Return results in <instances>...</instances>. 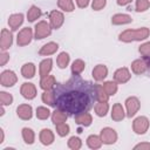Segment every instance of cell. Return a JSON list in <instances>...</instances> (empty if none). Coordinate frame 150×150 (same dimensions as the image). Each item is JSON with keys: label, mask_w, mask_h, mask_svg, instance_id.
I'll return each instance as SVG.
<instances>
[{"label": "cell", "mask_w": 150, "mask_h": 150, "mask_svg": "<svg viewBox=\"0 0 150 150\" xmlns=\"http://www.w3.org/2000/svg\"><path fill=\"white\" fill-rule=\"evenodd\" d=\"M55 108L66 111L68 115H77L89 111L97 102L96 84L82 79L80 75H73L64 82L56 83L54 87Z\"/></svg>", "instance_id": "1"}, {"label": "cell", "mask_w": 150, "mask_h": 150, "mask_svg": "<svg viewBox=\"0 0 150 150\" xmlns=\"http://www.w3.org/2000/svg\"><path fill=\"white\" fill-rule=\"evenodd\" d=\"M150 29L148 27H141L136 29H125L118 34V40L121 42H134V41H144L149 38Z\"/></svg>", "instance_id": "2"}, {"label": "cell", "mask_w": 150, "mask_h": 150, "mask_svg": "<svg viewBox=\"0 0 150 150\" xmlns=\"http://www.w3.org/2000/svg\"><path fill=\"white\" fill-rule=\"evenodd\" d=\"M52 29L53 28L50 27L48 21H46V20L38 21L34 26V39L42 40L47 36H49L52 34Z\"/></svg>", "instance_id": "3"}, {"label": "cell", "mask_w": 150, "mask_h": 150, "mask_svg": "<svg viewBox=\"0 0 150 150\" xmlns=\"http://www.w3.org/2000/svg\"><path fill=\"white\" fill-rule=\"evenodd\" d=\"M150 121L146 116H137L132 121V131L136 135H144L149 130Z\"/></svg>", "instance_id": "4"}, {"label": "cell", "mask_w": 150, "mask_h": 150, "mask_svg": "<svg viewBox=\"0 0 150 150\" xmlns=\"http://www.w3.org/2000/svg\"><path fill=\"white\" fill-rule=\"evenodd\" d=\"M34 38V30L30 27H23L18 32L16 35V45L19 47H25L32 42Z\"/></svg>", "instance_id": "5"}, {"label": "cell", "mask_w": 150, "mask_h": 150, "mask_svg": "<svg viewBox=\"0 0 150 150\" xmlns=\"http://www.w3.org/2000/svg\"><path fill=\"white\" fill-rule=\"evenodd\" d=\"M125 114L127 117L131 118L135 117L136 114L138 112V110L141 109V101L138 100V97L136 96H129L125 100Z\"/></svg>", "instance_id": "6"}, {"label": "cell", "mask_w": 150, "mask_h": 150, "mask_svg": "<svg viewBox=\"0 0 150 150\" xmlns=\"http://www.w3.org/2000/svg\"><path fill=\"white\" fill-rule=\"evenodd\" d=\"M100 137L102 139V143L105 145H111L115 144L118 139V135L116 132L115 129L110 128V127H105L103 129H101L100 131Z\"/></svg>", "instance_id": "7"}, {"label": "cell", "mask_w": 150, "mask_h": 150, "mask_svg": "<svg viewBox=\"0 0 150 150\" xmlns=\"http://www.w3.org/2000/svg\"><path fill=\"white\" fill-rule=\"evenodd\" d=\"M18 82V76L14 70L12 69H6L0 74V84L5 88L13 87Z\"/></svg>", "instance_id": "8"}, {"label": "cell", "mask_w": 150, "mask_h": 150, "mask_svg": "<svg viewBox=\"0 0 150 150\" xmlns=\"http://www.w3.org/2000/svg\"><path fill=\"white\" fill-rule=\"evenodd\" d=\"M48 19H49V25L53 29H59L61 28V26L63 25L64 22V14L63 12L61 11H57V9H54L49 13L48 15Z\"/></svg>", "instance_id": "9"}, {"label": "cell", "mask_w": 150, "mask_h": 150, "mask_svg": "<svg viewBox=\"0 0 150 150\" xmlns=\"http://www.w3.org/2000/svg\"><path fill=\"white\" fill-rule=\"evenodd\" d=\"M13 33L12 30L7 29V28H2L1 29V34H0V49L1 52H6L7 49H9L13 45Z\"/></svg>", "instance_id": "10"}, {"label": "cell", "mask_w": 150, "mask_h": 150, "mask_svg": "<svg viewBox=\"0 0 150 150\" xmlns=\"http://www.w3.org/2000/svg\"><path fill=\"white\" fill-rule=\"evenodd\" d=\"M20 94L26 100H34L36 97L38 90L34 83L32 82H23L20 87Z\"/></svg>", "instance_id": "11"}, {"label": "cell", "mask_w": 150, "mask_h": 150, "mask_svg": "<svg viewBox=\"0 0 150 150\" xmlns=\"http://www.w3.org/2000/svg\"><path fill=\"white\" fill-rule=\"evenodd\" d=\"M131 79V73L128 67H121L114 73V81L118 84H124Z\"/></svg>", "instance_id": "12"}, {"label": "cell", "mask_w": 150, "mask_h": 150, "mask_svg": "<svg viewBox=\"0 0 150 150\" xmlns=\"http://www.w3.org/2000/svg\"><path fill=\"white\" fill-rule=\"evenodd\" d=\"M16 116L22 121H29L33 117V108L28 103L19 104L16 108Z\"/></svg>", "instance_id": "13"}, {"label": "cell", "mask_w": 150, "mask_h": 150, "mask_svg": "<svg viewBox=\"0 0 150 150\" xmlns=\"http://www.w3.org/2000/svg\"><path fill=\"white\" fill-rule=\"evenodd\" d=\"M91 76L93 79L96 81V82H102L107 79L108 76V68L105 64H96L94 68H93V71H91Z\"/></svg>", "instance_id": "14"}, {"label": "cell", "mask_w": 150, "mask_h": 150, "mask_svg": "<svg viewBox=\"0 0 150 150\" xmlns=\"http://www.w3.org/2000/svg\"><path fill=\"white\" fill-rule=\"evenodd\" d=\"M130 68H131V71L136 75H142V74H145L146 70H148V63H146V60L145 59H136L131 62L130 64Z\"/></svg>", "instance_id": "15"}, {"label": "cell", "mask_w": 150, "mask_h": 150, "mask_svg": "<svg viewBox=\"0 0 150 150\" xmlns=\"http://www.w3.org/2000/svg\"><path fill=\"white\" fill-rule=\"evenodd\" d=\"M110 116H111V120L115 121V122L123 121L124 117L127 116L123 105L121 103H118V102L115 103V104H112V108H111V111H110Z\"/></svg>", "instance_id": "16"}, {"label": "cell", "mask_w": 150, "mask_h": 150, "mask_svg": "<svg viewBox=\"0 0 150 150\" xmlns=\"http://www.w3.org/2000/svg\"><path fill=\"white\" fill-rule=\"evenodd\" d=\"M25 21V15L22 13H14V14H11L9 18H8V26L11 28V30H18L19 27Z\"/></svg>", "instance_id": "17"}, {"label": "cell", "mask_w": 150, "mask_h": 150, "mask_svg": "<svg viewBox=\"0 0 150 150\" xmlns=\"http://www.w3.org/2000/svg\"><path fill=\"white\" fill-rule=\"evenodd\" d=\"M39 139H40V142H41L42 145L48 146V145H50V144L54 143L55 135H54V132H53L50 129L45 128V129H42V130L40 131V134H39Z\"/></svg>", "instance_id": "18"}, {"label": "cell", "mask_w": 150, "mask_h": 150, "mask_svg": "<svg viewBox=\"0 0 150 150\" xmlns=\"http://www.w3.org/2000/svg\"><path fill=\"white\" fill-rule=\"evenodd\" d=\"M52 69H53V60L50 57L43 59L39 64V76H40V79L46 77L47 75H49Z\"/></svg>", "instance_id": "19"}, {"label": "cell", "mask_w": 150, "mask_h": 150, "mask_svg": "<svg viewBox=\"0 0 150 150\" xmlns=\"http://www.w3.org/2000/svg\"><path fill=\"white\" fill-rule=\"evenodd\" d=\"M132 22V18L125 13H116L111 16V23L115 26H123Z\"/></svg>", "instance_id": "20"}, {"label": "cell", "mask_w": 150, "mask_h": 150, "mask_svg": "<svg viewBox=\"0 0 150 150\" xmlns=\"http://www.w3.org/2000/svg\"><path fill=\"white\" fill-rule=\"evenodd\" d=\"M59 49V45L54 41H50V42H47L45 43L40 49H39V55L41 56H50L53 54H55Z\"/></svg>", "instance_id": "21"}, {"label": "cell", "mask_w": 150, "mask_h": 150, "mask_svg": "<svg viewBox=\"0 0 150 150\" xmlns=\"http://www.w3.org/2000/svg\"><path fill=\"white\" fill-rule=\"evenodd\" d=\"M74 121L76 124L81 125V127H89L93 122V116L90 112L88 111H84V112H81V114H77L74 116Z\"/></svg>", "instance_id": "22"}, {"label": "cell", "mask_w": 150, "mask_h": 150, "mask_svg": "<svg viewBox=\"0 0 150 150\" xmlns=\"http://www.w3.org/2000/svg\"><path fill=\"white\" fill-rule=\"evenodd\" d=\"M95 115L98 117H104L109 112V103L108 101H97L94 105Z\"/></svg>", "instance_id": "23"}, {"label": "cell", "mask_w": 150, "mask_h": 150, "mask_svg": "<svg viewBox=\"0 0 150 150\" xmlns=\"http://www.w3.org/2000/svg\"><path fill=\"white\" fill-rule=\"evenodd\" d=\"M35 73H36V67L33 62H26L22 64L21 67V75L25 77V79H33L35 76Z\"/></svg>", "instance_id": "24"}, {"label": "cell", "mask_w": 150, "mask_h": 150, "mask_svg": "<svg viewBox=\"0 0 150 150\" xmlns=\"http://www.w3.org/2000/svg\"><path fill=\"white\" fill-rule=\"evenodd\" d=\"M56 86V80L54 75H47L46 77H42L40 80V88L42 90H52Z\"/></svg>", "instance_id": "25"}, {"label": "cell", "mask_w": 150, "mask_h": 150, "mask_svg": "<svg viewBox=\"0 0 150 150\" xmlns=\"http://www.w3.org/2000/svg\"><path fill=\"white\" fill-rule=\"evenodd\" d=\"M86 143L88 145L89 149H93V150H96V149H100L103 143H102V139L100 137V135H89L86 139Z\"/></svg>", "instance_id": "26"}, {"label": "cell", "mask_w": 150, "mask_h": 150, "mask_svg": "<svg viewBox=\"0 0 150 150\" xmlns=\"http://www.w3.org/2000/svg\"><path fill=\"white\" fill-rule=\"evenodd\" d=\"M41 15H42L41 9H40L38 6H35V5H32V6L29 7V9L27 11V14H26L27 20H28L29 22H35L38 19L41 18Z\"/></svg>", "instance_id": "27"}, {"label": "cell", "mask_w": 150, "mask_h": 150, "mask_svg": "<svg viewBox=\"0 0 150 150\" xmlns=\"http://www.w3.org/2000/svg\"><path fill=\"white\" fill-rule=\"evenodd\" d=\"M21 135H22V139H23V142L26 144H28V145L34 144V142H35V132H34L33 129L25 127L21 130Z\"/></svg>", "instance_id": "28"}, {"label": "cell", "mask_w": 150, "mask_h": 150, "mask_svg": "<svg viewBox=\"0 0 150 150\" xmlns=\"http://www.w3.org/2000/svg\"><path fill=\"white\" fill-rule=\"evenodd\" d=\"M84 69H86V62L82 59L74 60L71 66H70V70H71L73 75H81Z\"/></svg>", "instance_id": "29"}, {"label": "cell", "mask_w": 150, "mask_h": 150, "mask_svg": "<svg viewBox=\"0 0 150 150\" xmlns=\"http://www.w3.org/2000/svg\"><path fill=\"white\" fill-rule=\"evenodd\" d=\"M52 122L54 124H57V123H62V122H66L67 118H68V114L59 108H56L53 112H52Z\"/></svg>", "instance_id": "30"}, {"label": "cell", "mask_w": 150, "mask_h": 150, "mask_svg": "<svg viewBox=\"0 0 150 150\" xmlns=\"http://www.w3.org/2000/svg\"><path fill=\"white\" fill-rule=\"evenodd\" d=\"M41 100L45 104H47L48 107H55V94L54 90H43L42 95H41Z\"/></svg>", "instance_id": "31"}, {"label": "cell", "mask_w": 150, "mask_h": 150, "mask_svg": "<svg viewBox=\"0 0 150 150\" xmlns=\"http://www.w3.org/2000/svg\"><path fill=\"white\" fill-rule=\"evenodd\" d=\"M69 62H70V56L67 52H61L56 57V64L60 69H64L66 67H68Z\"/></svg>", "instance_id": "32"}, {"label": "cell", "mask_w": 150, "mask_h": 150, "mask_svg": "<svg viewBox=\"0 0 150 150\" xmlns=\"http://www.w3.org/2000/svg\"><path fill=\"white\" fill-rule=\"evenodd\" d=\"M102 87L109 96H114L118 90V83L115 81H104L102 83Z\"/></svg>", "instance_id": "33"}, {"label": "cell", "mask_w": 150, "mask_h": 150, "mask_svg": "<svg viewBox=\"0 0 150 150\" xmlns=\"http://www.w3.org/2000/svg\"><path fill=\"white\" fill-rule=\"evenodd\" d=\"M57 7L66 13H71L75 9L74 0H57Z\"/></svg>", "instance_id": "34"}, {"label": "cell", "mask_w": 150, "mask_h": 150, "mask_svg": "<svg viewBox=\"0 0 150 150\" xmlns=\"http://www.w3.org/2000/svg\"><path fill=\"white\" fill-rule=\"evenodd\" d=\"M35 116H36L38 120L45 121V120H47L49 116H52V114H50V110H49L47 107L40 105V107H38L36 110H35Z\"/></svg>", "instance_id": "35"}, {"label": "cell", "mask_w": 150, "mask_h": 150, "mask_svg": "<svg viewBox=\"0 0 150 150\" xmlns=\"http://www.w3.org/2000/svg\"><path fill=\"white\" fill-rule=\"evenodd\" d=\"M55 131L60 137H66L70 131V127L66 122L57 123V124H55Z\"/></svg>", "instance_id": "36"}, {"label": "cell", "mask_w": 150, "mask_h": 150, "mask_svg": "<svg viewBox=\"0 0 150 150\" xmlns=\"http://www.w3.org/2000/svg\"><path fill=\"white\" fill-rule=\"evenodd\" d=\"M67 145L71 150H80L82 148V139L77 136H71V137H69Z\"/></svg>", "instance_id": "37"}, {"label": "cell", "mask_w": 150, "mask_h": 150, "mask_svg": "<svg viewBox=\"0 0 150 150\" xmlns=\"http://www.w3.org/2000/svg\"><path fill=\"white\" fill-rule=\"evenodd\" d=\"M150 8V0H136L135 11L137 13H143Z\"/></svg>", "instance_id": "38"}, {"label": "cell", "mask_w": 150, "mask_h": 150, "mask_svg": "<svg viewBox=\"0 0 150 150\" xmlns=\"http://www.w3.org/2000/svg\"><path fill=\"white\" fill-rule=\"evenodd\" d=\"M14 98L12 96V94L7 93V91H0V104L1 105H11L13 103Z\"/></svg>", "instance_id": "39"}, {"label": "cell", "mask_w": 150, "mask_h": 150, "mask_svg": "<svg viewBox=\"0 0 150 150\" xmlns=\"http://www.w3.org/2000/svg\"><path fill=\"white\" fill-rule=\"evenodd\" d=\"M96 97H97V101H108L110 97L103 89L102 84H96Z\"/></svg>", "instance_id": "40"}, {"label": "cell", "mask_w": 150, "mask_h": 150, "mask_svg": "<svg viewBox=\"0 0 150 150\" xmlns=\"http://www.w3.org/2000/svg\"><path fill=\"white\" fill-rule=\"evenodd\" d=\"M138 53L141 54V56L143 59H146L150 56V41H146L144 43H142L138 47Z\"/></svg>", "instance_id": "41"}, {"label": "cell", "mask_w": 150, "mask_h": 150, "mask_svg": "<svg viewBox=\"0 0 150 150\" xmlns=\"http://www.w3.org/2000/svg\"><path fill=\"white\" fill-rule=\"evenodd\" d=\"M107 0H93L91 1V8L93 11H101L105 7Z\"/></svg>", "instance_id": "42"}, {"label": "cell", "mask_w": 150, "mask_h": 150, "mask_svg": "<svg viewBox=\"0 0 150 150\" xmlns=\"http://www.w3.org/2000/svg\"><path fill=\"white\" fill-rule=\"evenodd\" d=\"M134 150H150V142H141L134 146Z\"/></svg>", "instance_id": "43"}, {"label": "cell", "mask_w": 150, "mask_h": 150, "mask_svg": "<svg viewBox=\"0 0 150 150\" xmlns=\"http://www.w3.org/2000/svg\"><path fill=\"white\" fill-rule=\"evenodd\" d=\"M8 61H9V54L7 52H1L0 53V66L4 67Z\"/></svg>", "instance_id": "44"}, {"label": "cell", "mask_w": 150, "mask_h": 150, "mask_svg": "<svg viewBox=\"0 0 150 150\" xmlns=\"http://www.w3.org/2000/svg\"><path fill=\"white\" fill-rule=\"evenodd\" d=\"M75 4L79 8H87L90 4V0H75Z\"/></svg>", "instance_id": "45"}, {"label": "cell", "mask_w": 150, "mask_h": 150, "mask_svg": "<svg viewBox=\"0 0 150 150\" xmlns=\"http://www.w3.org/2000/svg\"><path fill=\"white\" fill-rule=\"evenodd\" d=\"M131 1H132V0H116V4H117L118 6H127V5H129Z\"/></svg>", "instance_id": "46"}, {"label": "cell", "mask_w": 150, "mask_h": 150, "mask_svg": "<svg viewBox=\"0 0 150 150\" xmlns=\"http://www.w3.org/2000/svg\"><path fill=\"white\" fill-rule=\"evenodd\" d=\"M4 141H5V131H4V129L1 128V129H0V144H2Z\"/></svg>", "instance_id": "47"}, {"label": "cell", "mask_w": 150, "mask_h": 150, "mask_svg": "<svg viewBox=\"0 0 150 150\" xmlns=\"http://www.w3.org/2000/svg\"><path fill=\"white\" fill-rule=\"evenodd\" d=\"M145 60H146V63H148V70H146V73H145V74H148V76L150 77V56H149V57H146Z\"/></svg>", "instance_id": "48"}, {"label": "cell", "mask_w": 150, "mask_h": 150, "mask_svg": "<svg viewBox=\"0 0 150 150\" xmlns=\"http://www.w3.org/2000/svg\"><path fill=\"white\" fill-rule=\"evenodd\" d=\"M0 116H4L5 115V105H1V108H0Z\"/></svg>", "instance_id": "49"}]
</instances>
